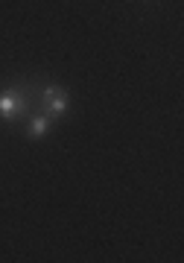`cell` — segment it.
<instances>
[{"instance_id":"cell-1","label":"cell","mask_w":184,"mask_h":263,"mask_svg":"<svg viewBox=\"0 0 184 263\" xmlns=\"http://www.w3.org/2000/svg\"><path fill=\"white\" fill-rule=\"evenodd\" d=\"M41 105H44V114L50 117H59V114L67 111V105H70V97L62 85H50L44 88V94H41Z\"/></svg>"},{"instance_id":"cell-3","label":"cell","mask_w":184,"mask_h":263,"mask_svg":"<svg viewBox=\"0 0 184 263\" xmlns=\"http://www.w3.org/2000/svg\"><path fill=\"white\" fill-rule=\"evenodd\" d=\"M56 117H50V114H35V117H29V135L32 138H41V135H47V132L53 129Z\"/></svg>"},{"instance_id":"cell-2","label":"cell","mask_w":184,"mask_h":263,"mask_svg":"<svg viewBox=\"0 0 184 263\" xmlns=\"http://www.w3.org/2000/svg\"><path fill=\"white\" fill-rule=\"evenodd\" d=\"M27 111V100L18 91H0V117L3 120H18Z\"/></svg>"}]
</instances>
